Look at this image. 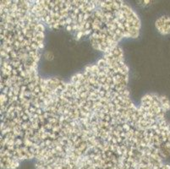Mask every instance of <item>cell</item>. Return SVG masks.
Wrapping results in <instances>:
<instances>
[{"label":"cell","mask_w":170,"mask_h":169,"mask_svg":"<svg viewBox=\"0 0 170 169\" xmlns=\"http://www.w3.org/2000/svg\"><path fill=\"white\" fill-rule=\"evenodd\" d=\"M37 169H91V168L81 158L77 159V157L66 156L38 162Z\"/></svg>","instance_id":"6da1fadb"},{"label":"cell","mask_w":170,"mask_h":169,"mask_svg":"<svg viewBox=\"0 0 170 169\" xmlns=\"http://www.w3.org/2000/svg\"><path fill=\"white\" fill-rule=\"evenodd\" d=\"M156 27L158 31L163 35L170 33V18L169 16H162L156 21Z\"/></svg>","instance_id":"7a4b0ae2"},{"label":"cell","mask_w":170,"mask_h":169,"mask_svg":"<svg viewBox=\"0 0 170 169\" xmlns=\"http://www.w3.org/2000/svg\"><path fill=\"white\" fill-rule=\"evenodd\" d=\"M156 169H170V166L167 165V164H164V163H162L159 166H157Z\"/></svg>","instance_id":"3957f363"}]
</instances>
